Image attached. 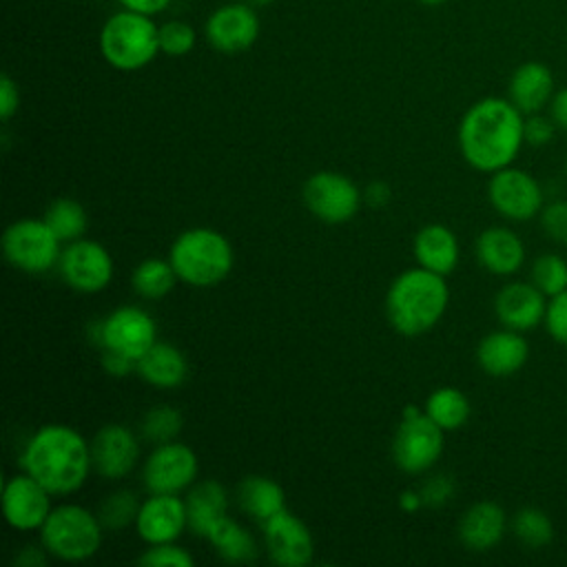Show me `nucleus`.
Returning <instances> with one entry per match:
<instances>
[{
	"label": "nucleus",
	"instance_id": "nucleus-14",
	"mask_svg": "<svg viewBox=\"0 0 567 567\" xmlns=\"http://www.w3.org/2000/svg\"><path fill=\"white\" fill-rule=\"evenodd\" d=\"M259 16L248 2H228L217 7L204 24L206 42L219 53L248 51L259 38Z\"/></svg>",
	"mask_w": 567,
	"mask_h": 567
},
{
	"label": "nucleus",
	"instance_id": "nucleus-1",
	"mask_svg": "<svg viewBox=\"0 0 567 567\" xmlns=\"http://www.w3.org/2000/svg\"><path fill=\"white\" fill-rule=\"evenodd\" d=\"M525 115L509 102V97H483L474 102L458 124V148L463 159L481 171L494 173L509 166L520 146Z\"/></svg>",
	"mask_w": 567,
	"mask_h": 567
},
{
	"label": "nucleus",
	"instance_id": "nucleus-15",
	"mask_svg": "<svg viewBox=\"0 0 567 567\" xmlns=\"http://www.w3.org/2000/svg\"><path fill=\"white\" fill-rule=\"evenodd\" d=\"M51 492L24 470L4 481L2 514L4 520L18 532L40 529L51 514Z\"/></svg>",
	"mask_w": 567,
	"mask_h": 567
},
{
	"label": "nucleus",
	"instance_id": "nucleus-12",
	"mask_svg": "<svg viewBox=\"0 0 567 567\" xmlns=\"http://www.w3.org/2000/svg\"><path fill=\"white\" fill-rule=\"evenodd\" d=\"M197 454L177 441L159 443L146 456L142 478L148 494H179L197 478Z\"/></svg>",
	"mask_w": 567,
	"mask_h": 567
},
{
	"label": "nucleus",
	"instance_id": "nucleus-20",
	"mask_svg": "<svg viewBox=\"0 0 567 567\" xmlns=\"http://www.w3.org/2000/svg\"><path fill=\"white\" fill-rule=\"evenodd\" d=\"M529 357L527 339L512 328L494 330L485 334L476 348V361L481 370L489 377H512L516 374Z\"/></svg>",
	"mask_w": 567,
	"mask_h": 567
},
{
	"label": "nucleus",
	"instance_id": "nucleus-23",
	"mask_svg": "<svg viewBox=\"0 0 567 567\" xmlns=\"http://www.w3.org/2000/svg\"><path fill=\"white\" fill-rule=\"evenodd\" d=\"M507 529V516L494 501H478L465 509L458 523V538L472 551H487L501 543Z\"/></svg>",
	"mask_w": 567,
	"mask_h": 567
},
{
	"label": "nucleus",
	"instance_id": "nucleus-17",
	"mask_svg": "<svg viewBox=\"0 0 567 567\" xmlns=\"http://www.w3.org/2000/svg\"><path fill=\"white\" fill-rule=\"evenodd\" d=\"M137 458L140 441L128 427L120 423H109L95 432L91 441V461L93 470L102 478H124L137 465Z\"/></svg>",
	"mask_w": 567,
	"mask_h": 567
},
{
	"label": "nucleus",
	"instance_id": "nucleus-7",
	"mask_svg": "<svg viewBox=\"0 0 567 567\" xmlns=\"http://www.w3.org/2000/svg\"><path fill=\"white\" fill-rule=\"evenodd\" d=\"M443 430L416 405H405L401 423L394 432L392 456L405 474L430 470L443 454Z\"/></svg>",
	"mask_w": 567,
	"mask_h": 567
},
{
	"label": "nucleus",
	"instance_id": "nucleus-33",
	"mask_svg": "<svg viewBox=\"0 0 567 567\" xmlns=\"http://www.w3.org/2000/svg\"><path fill=\"white\" fill-rule=\"evenodd\" d=\"M529 281L549 299L567 290V261L556 252H545L534 259Z\"/></svg>",
	"mask_w": 567,
	"mask_h": 567
},
{
	"label": "nucleus",
	"instance_id": "nucleus-35",
	"mask_svg": "<svg viewBox=\"0 0 567 567\" xmlns=\"http://www.w3.org/2000/svg\"><path fill=\"white\" fill-rule=\"evenodd\" d=\"M182 414L179 410L171 405H153L144 419H142V436L155 445L175 441V436L182 432Z\"/></svg>",
	"mask_w": 567,
	"mask_h": 567
},
{
	"label": "nucleus",
	"instance_id": "nucleus-2",
	"mask_svg": "<svg viewBox=\"0 0 567 567\" xmlns=\"http://www.w3.org/2000/svg\"><path fill=\"white\" fill-rule=\"evenodd\" d=\"M20 465L53 496L78 492L93 470L91 443L64 423H47L27 441Z\"/></svg>",
	"mask_w": 567,
	"mask_h": 567
},
{
	"label": "nucleus",
	"instance_id": "nucleus-32",
	"mask_svg": "<svg viewBox=\"0 0 567 567\" xmlns=\"http://www.w3.org/2000/svg\"><path fill=\"white\" fill-rule=\"evenodd\" d=\"M512 532L523 545H527L532 549H540V547L549 545L554 538V525H551L549 516L538 507L518 509L512 520Z\"/></svg>",
	"mask_w": 567,
	"mask_h": 567
},
{
	"label": "nucleus",
	"instance_id": "nucleus-49",
	"mask_svg": "<svg viewBox=\"0 0 567 567\" xmlns=\"http://www.w3.org/2000/svg\"><path fill=\"white\" fill-rule=\"evenodd\" d=\"M244 2H248L250 7L257 9V7H268V4H272L275 0H244Z\"/></svg>",
	"mask_w": 567,
	"mask_h": 567
},
{
	"label": "nucleus",
	"instance_id": "nucleus-10",
	"mask_svg": "<svg viewBox=\"0 0 567 567\" xmlns=\"http://www.w3.org/2000/svg\"><path fill=\"white\" fill-rule=\"evenodd\" d=\"M361 199L363 195L357 184L337 171L312 173L303 184V202L308 210L328 224H343L352 219Z\"/></svg>",
	"mask_w": 567,
	"mask_h": 567
},
{
	"label": "nucleus",
	"instance_id": "nucleus-44",
	"mask_svg": "<svg viewBox=\"0 0 567 567\" xmlns=\"http://www.w3.org/2000/svg\"><path fill=\"white\" fill-rule=\"evenodd\" d=\"M549 115L558 128L567 131V86L558 89L549 102Z\"/></svg>",
	"mask_w": 567,
	"mask_h": 567
},
{
	"label": "nucleus",
	"instance_id": "nucleus-41",
	"mask_svg": "<svg viewBox=\"0 0 567 567\" xmlns=\"http://www.w3.org/2000/svg\"><path fill=\"white\" fill-rule=\"evenodd\" d=\"M421 498H423V505H430V507H439L443 503H447L454 494V483L450 476H432L430 481L423 483V487L419 489Z\"/></svg>",
	"mask_w": 567,
	"mask_h": 567
},
{
	"label": "nucleus",
	"instance_id": "nucleus-27",
	"mask_svg": "<svg viewBox=\"0 0 567 567\" xmlns=\"http://www.w3.org/2000/svg\"><path fill=\"white\" fill-rule=\"evenodd\" d=\"M237 503L241 512L259 523H266L286 509V494L284 487L268 476H246L237 485Z\"/></svg>",
	"mask_w": 567,
	"mask_h": 567
},
{
	"label": "nucleus",
	"instance_id": "nucleus-48",
	"mask_svg": "<svg viewBox=\"0 0 567 567\" xmlns=\"http://www.w3.org/2000/svg\"><path fill=\"white\" fill-rule=\"evenodd\" d=\"M399 505L405 512H416L423 505V498H421L419 492H403L401 498H399Z\"/></svg>",
	"mask_w": 567,
	"mask_h": 567
},
{
	"label": "nucleus",
	"instance_id": "nucleus-4",
	"mask_svg": "<svg viewBox=\"0 0 567 567\" xmlns=\"http://www.w3.org/2000/svg\"><path fill=\"white\" fill-rule=\"evenodd\" d=\"M168 259L184 284L210 288L230 275L235 252L221 233L202 226L184 230L173 241Z\"/></svg>",
	"mask_w": 567,
	"mask_h": 567
},
{
	"label": "nucleus",
	"instance_id": "nucleus-47",
	"mask_svg": "<svg viewBox=\"0 0 567 567\" xmlns=\"http://www.w3.org/2000/svg\"><path fill=\"white\" fill-rule=\"evenodd\" d=\"M44 547H24L18 556H16V565H22V567H35V565H44L47 563V556H44Z\"/></svg>",
	"mask_w": 567,
	"mask_h": 567
},
{
	"label": "nucleus",
	"instance_id": "nucleus-9",
	"mask_svg": "<svg viewBox=\"0 0 567 567\" xmlns=\"http://www.w3.org/2000/svg\"><path fill=\"white\" fill-rule=\"evenodd\" d=\"M487 199L501 217L512 221H529L540 215L545 206L538 179L512 164L492 173L487 182Z\"/></svg>",
	"mask_w": 567,
	"mask_h": 567
},
{
	"label": "nucleus",
	"instance_id": "nucleus-5",
	"mask_svg": "<svg viewBox=\"0 0 567 567\" xmlns=\"http://www.w3.org/2000/svg\"><path fill=\"white\" fill-rule=\"evenodd\" d=\"M97 47L113 69L140 71L159 53V27L153 16L122 7L102 24Z\"/></svg>",
	"mask_w": 567,
	"mask_h": 567
},
{
	"label": "nucleus",
	"instance_id": "nucleus-22",
	"mask_svg": "<svg viewBox=\"0 0 567 567\" xmlns=\"http://www.w3.org/2000/svg\"><path fill=\"white\" fill-rule=\"evenodd\" d=\"M554 93L556 86L549 66L536 60L518 64L507 84V97L523 115L540 113L549 106Z\"/></svg>",
	"mask_w": 567,
	"mask_h": 567
},
{
	"label": "nucleus",
	"instance_id": "nucleus-13",
	"mask_svg": "<svg viewBox=\"0 0 567 567\" xmlns=\"http://www.w3.org/2000/svg\"><path fill=\"white\" fill-rule=\"evenodd\" d=\"M95 339L104 350L137 361L157 341V326L146 310L137 306H120L100 321Z\"/></svg>",
	"mask_w": 567,
	"mask_h": 567
},
{
	"label": "nucleus",
	"instance_id": "nucleus-31",
	"mask_svg": "<svg viewBox=\"0 0 567 567\" xmlns=\"http://www.w3.org/2000/svg\"><path fill=\"white\" fill-rule=\"evenodd\" d=\"M42 219L49 224V228L64 244L80 239L86 230V224H89L84 206L80 202L71 199V197H60V199L51 202L47 206Z\"/></svg>",
	"mask_w": 567,
	"mask_h": 567
},
{
	"label": "nucleus",
	"instance_id": "nucleus-29",
	"mask_svg": "<svg viewBox=\"0 0 567 567\" xmlns=\"http://www.w3.org/2000/svg\"><path fill=\"white\" fill-rule=\"evenodd\" d=\"M423 410L443 432H452L465 425L472 408H470V399L458 388L443 385L427 396Z\"/></svg>",
	"mask_w": 567,
	"mask_h": 567
},
{
	"label": "nucleus",
	"instance_id": "nucleus-36",
	"mask_svg": "<svg viewBox=\"0 0 567 567\" xmlns=\"http://www.w3.org/2000/svg\"><path fill=\"white\" fill-rule=\"evenodd\" d=\"M195 29L184 20H168L159 24V51L171 58H182L195 49Z\"/></svg>",
	"mask_w": 567,
	"mask_h": 567
},
{
	"label": "nucleus",
	"instance_id": "nucleus-18",
	"mask_svg": "<svg viewBox=\"0 0 567 567\" xmlns=\"http://www.w3.org/2000/svg\"><path fill=\"white\" fill-rule=\"evenodd\" d=\"M186 527V501H182L177 494H151L146 501H142L135 518V529L148 545L175 543Z\"/></svg>",
	"mask_w": 567,
	"mask_h": 567
},
{
	"label": "nucleus",
	"instance_id": "nucleus-16",
	"mask_svg": "<svg viewBox=\"0 0 567 567\" xmlns=\"http://www.w3.org/2000/svg\"><path fill=\"white\" fill-rule=\"evenodd\" d=\"M261 525H264L266 549L272 563L281 567H306L312 560V554H315L312 534L301 518H297L288 509H281L279 514H275Z\"/></svg>",
	"mask_w": 567,
	"mask_h": 567
},
{
	"label": "nucleus",
	"instance_id": "nucleus-19",
	"mask_svg": "<svg viewBox=\"0 0 567 567\" xmlns=\"http://www.w3.org/2000/svg\"><path fill=\"white\" fill-rule=\"evenodd\" d=\"M547 297L532 281L505 284L494 297V312L503 328L518 332L532 330L545 321Z\"/></svg>",
	"mask_w": 567,
	"mask_h": 567
},
{
	"label": "nucleus",
	"instance_id": "nucleus-45",
	"mask_svg": "<svg viewBox=\"0 0 567 567\" xmlns=\"http://www.w3.org/2000/svg\"><path fill=\"white\" fill-rule=\"evenodd\" d=\"M124 9H131V11H140V13H146V16H157L162 13L173 0H117Z\"/></svg>",
	"mask_w": 567,
	"mask_h": 567
},
{
	"label": "nucleus",
	"instance_id": "nucleus-28",
	"mask_svg": "<svg viewBox=\"0 0 567 567\" xmlns=\"http://www.w3.org/2000/svg\"><path fill=\"white\" fill-rule=\"evenodd\" d=\"M206 540L226 563H250L257 558V543L252 534L228 514L215 523Z\"/></svg>",
	"mask_w": 567,
	"mask_h": 567
},
{
	"label": "nucleus",
	"instance_id": "nucleus-43",
	"mask_svg": "<svg viewBox=\"0 0 567 567\" xmlns=\"http://www.w3.org/2000/svg\"><path fill=\"white\" fill-rule=\"evenodd\" d=\"M102 368L106 374L111 377H128L131 372H137V361L120 354V352H113V350H104L102 352Z\"/></svg>",
	"mask_w": 567,
	"mask_h": 567
},
{
	"label": "nucleus",
	"instance_id": "nucleus-6",
	"mask_svg": "<svg viewBox=\"0 0 567 567\" xmlns=\"http://www.w3.org/2000/svg\"><path fill=\"white\" fill-rule=\"evenodd\" d=\"M104 525L100 516L82 505L64 503L51 509L44 525L40 527V543L47 554L80 563L91 558L102 545Z\"/></svg>",
	"mask_w": 567,
	"mask_h": 567
},
{
	"label": "nucleus",
	"instance_id": "nucleus-8",
	"mask_svg": "<svg viewBox=\"0 0 567 567\" xmlns=\"http://www.w3.org/2000/svg\"><path fill=\"white\" fill-rule=\"evenodd\" d=\"M62 241L44 219H18L2 235V252L7 261L29 275L51 270L62 252Z\"/></svg>",
	"mask_w": 567,
	"mask_h": 567
},
{
	"label": "nucleus",
	"instance_id": "nucleus-46",
	"mask_svg": "<svg viewBox=\"0 0 567 567\" xmlns=\"http://www.w3.org/2000/svg\"><path fill=\"white\" fill-rule=\"evenodd\" d=\"M390 197H392L390 186L383 184V182H372V184H368V188H365V193H363V199H365L370 206H374V208L385 206V204L390 202Z\"/></svg>",
	"mask_w": 567,
	"mask_h": 567
},
{
	"label": "nucleus",
	"instance_id": "nucleus-37",
	"mask_svg": "<svg viewBox=\"0 0 567 567\" xmlns=\"http://www.w3.org/2000/svg\"><path fill=\"white\" fill-rule=\"evenodd\" d=\"M137 563L148 567H190L195 558L175 543H157L148 545V549L137 558Z\"/></svg>",
	"mask_w": 567,
	"mask_h": 567
},
{
	"label": "nucleus",
	"instance_id": "nucleus-50",
	"mask_svg": "<svg viewBox=\"0 0 567 567\" xmlns=\"http://www.w3.org/2000/svg\"><path fill=\"white\" fill-rule=\"evenodd\" d=\"M421 4H425V7H439V4H443V2H447V0H419Z\"/></svg>",
	"mask_w": 567,
	"mask_h": 567
},
{
	"label": "nucleus",
	"instance_id": "nucleus-26",
	"mask_svg": "<svg viewBox=\"0 0 567 567\" xmlns=\"http://www.w3.org/2000/svg\"><path fill=\"white\" fill-rule=\"evenodd\" d=\"M137 374L155 388H177L188 374V361L179 348L166 341H155L140 359Z\"/></svg>",
	"mask_w": 567,
	"mask_h": 567
},
{
	"label": "nucleus",
	"instance_id": "nucleus-21",
	"mask_svg": "<svg viewBox=\"0 0 567 567\" xmlns=\"http://www.w3.org/2000/svg\"><path fill=\"white\" fill-rule=\"evenodd\" d=\"M474 252L478 264L498 277H507L520 270L525 261V244L523 239L505 228V226H489L485 228L474 244Z\"/></svg>",
	"mask_w": 567,
	"mask_h": 567
},
{
	"label": "nucleus",
	"instance_id": "nucleus-34",
	"mask_svg": "<svg viewBox=\"0 0 567 567\" xmlns=\"http://www.w3.org/2000/svg\"><path fill=\"white\" fill-rule=\"evenodd\" d=\"M140 501L133 492L128 489H117L113 494H109L97 509L100 523L104 525V529L117 532L122 527H128L131 523H135L137 512H140Z\"/></svg>",
	"mask_w": 567,
	"mask_h": 567
},
{
	"label": "nucleus",
	"instance_id": "nucleus-25",
	"mask_svg": "<svg viewBox=\"0 0 567 567\" xmlns=\"http://www.w3.org/2000/svg\"><path fill=\"white\" fill-rule=\"evenodd\" d=\"M228 509V492L226 487L215 481L206 478L190 485L186 496V514H188V529L202 538L215 527L219 518L226 516Z\"/></svg>",
	"mask_w": 567,
	"mask_h": 567
},
{
	"label": "nucleus",
	"instance_id": "nucleus-24",
	"mask_svg": "<svg viewBox=\"0 0 567 567\" xmlns=\"http://www.w3.org/2000/svg\"><path fill=\"white\" fill-rule=\"evenodd\" d=\"M414 257L421 268L436 275H450L461 257L456 235L443 224H427L414 237Z\"/></svg>",
	"mask_w": 567,
	"mask_h": 567
},
{
	"label": "nucleus",
	"instance_id": "nucleus-30",
	"mask_svg": "<svg viewBox=\"0 0 567 567\" xmlns=\"http://www.w3.org/2000/svg\"><path fill=\"white\" fill-rule=\"evenodd\" d=\"M177 272L171 264V259H159V257H151L144 259L135 266L133 275H131V284L135 295L144 297V299H162L166 297L175 281H177Z\"/></svg>",
	"mask_w": 567,
	"mask_h": 567
},
{
	"label": "nucleus",
	"instance_id": "nucleus-39",
	"mask_svg": "<svg viewBox=\"0 0 567 567\" xmlns=\"http://www.w3.org/2000/svg\"><path fill=\"white\" fill-rule=\"evenodd\" d=\"M540 226L556 244H567V202H551L540 210Z\"/></svg>",
	"mask_w": 567,
	"mask_h": 567
},
{
	"label": "nucleus",
	"instance_id": "nucleus-40",
	"mask_svg": "<svg viewBox=\"0 0 567 567\" xmlns=\"http://www.w3.org/2000/svg\"><path fill=\"white\" fill-rule=\"evenodd\" d=\"M556 128L558 126L551 120V115L529 113V115H525V124H523L525 144H529V146H545V144H549L554 140Z\"/></svg>",
	"mask_w": 567,
	"mask_h": 567
},
{
	"label": "nucleus",
	"instance_id": "nucleus-11",
	"mask_svg": "<svg viewBox=\"0 0 567 567\" xmlns=\"http://www.w3.org/2000/svg\"><path fill=\"white\" fill-rule=\"evenodd\" d=\"M58 270L66 286L78 292H100L113 279L111 252L95 239L69 241L58 259Z\"/></svg>",
	"mask_w": 567,
	"mask_h": 567
},
{
	"label": "nucleus",
	"instance_id": "nucleus-3",
	"mask_svg": "<svg viewBox=\"0 0 567 567\" xmlns=\"http://www.w3.org/2000/svg\"><path fill=\"white\" fill-rule=\"evenodd\" d=\"M450 303V288L443 275L427 268L403 270L388 290L385 315L403 337H416L434 328Z\"/></svg>",
	"mask_w": 567,
	"mask_h": 567
},
{
	"label": "nucleus",
	"instance_id": "nucleus-38",
	"mask_svg": "<svg viewBox=\"0 0 567 567\" xmlns=\"http://www.w3.org/2000/svg\"><path fill=\"white\" fill-rule=\"evenodd\" d=\"M545 328L549 337L567 348V290L554 295L547 299V310H545Z\"/></svg>",
	"mask_w": 567,
	"mask_h": 567
},
{
	"label": "nucleus",
	"instance_id": "nucleus-42",
	"mask_svg": "<svg viewBox=\"0 0 567 567\" xmlns=\"http://www.w3.org/2000/svg\"><path fill=\"white\" fill-rule=\"evenodd\" d=\"M20 106V91L18 84L9 73L0 75V120L9 122Z\"/></svg>",
	"mask_w": 567,
	"mask_h": 567
}]
</instances>
